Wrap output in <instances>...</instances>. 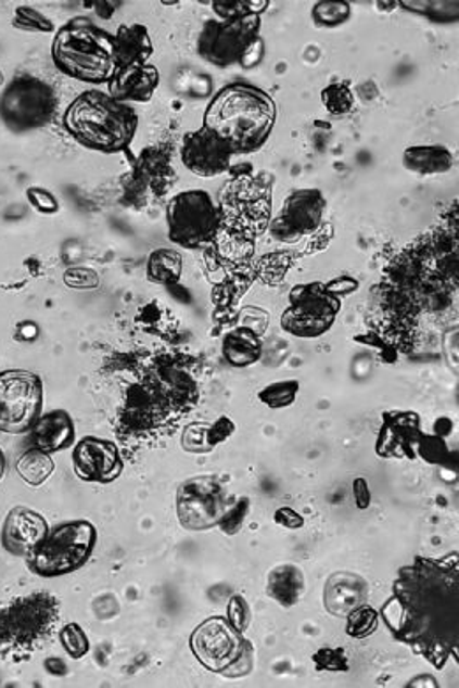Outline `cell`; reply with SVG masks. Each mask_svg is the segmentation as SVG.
Returning <instances> with one entry per match:
<instances>
[{
  "label": "cell",
  "mask_w": 459,
  "mask_h": 688,
  "mask_svg": "<svg viewBox=\"0 0 459 688\" xmlns=\"http://www.w3.org/2000/svg\"><path fill=\"white\" fill-rule=\"evenodd\" d=\"M278 106L260 87L235 81L228 84L208 101L204 128L218 135L233 154H252L266 145L275 131Z\"/></svg>",
  "instance_id": "6da1fadb"
},
{
  "label": "cell",
  "mask_w": 459,
  "mask_h": 688,
  "mask_svg": "<svg viewBox=\"0 0 459 688\" xmlns=\"http://www.w3.org/2000/svg\"><path fill=\"white\" fill-rule=\"evenodd\" d=\"M354 493H356L359 509H366V507L370 505V490H368V486H366L365 479H357L356 486H354Z\"/></svg>",
  "instance_id": "f35d334b"
},
{
  "label": "cell",
  "mask_w": 459,
  "mask_h": 688,
  "mask_svg": "<svg viewBox=\"0 0 459 688\" xmlns=\"http://www.w3.org/2000/svg\"><path fill=\"white\" fill-rule=\"evenodd\" d=\"M5 470V458L4 453H2V448H0V481H2V476H4Z\"/></svg>",
  "instance_id": "ab89813d"
},
{
  "label": "cell",
  "mask_w": 459,
  "mask_h": 688,
  "mask_svg": "<svg viewBox=\"0 0 459 688\" xmlns=\"http://www.w3.org/2000/svg\"><path fill=\"white\" fill-rule=\"evenodd\" d=\"M377 627V613L371 608H357L348 620V634L354 637H365Z\"/></svg>",
  "instance_id": "d6a6232c"
},
{
  "label": "cell",
  "mask_w": 459,
  "mask_h": 688,
  "mask_svg": "<svg viewBox=\"0 0 459 688\" xmlns=\"http://www.w3.org/2000/svg\"><path fill=\"white\" fill-rule=\"evenodd\" d=\"M13 25L16 29L25 30V33H53L55 30L52 22L33 8H18Z\"/></svg>",
  "instance_id": "1f68e13d"
},
{
  "label": "cell",
  "mask_w": 459,
  "mask_h": 688,
  "mask_svg": "<svg viewBox=\"0 0 459 688\" xmlns=\"http://www.w3.org/2000/svg\"><path fill=\"white\" fill-rule=\"evenodd\" d=\"M61 603L47 591L25 595L0 606V660L24 662L58 632Z\"/></svg>",
  "instance_id": "3957f363"
},
{
  "label": "cell",
  "mask_w": 459,
  "mask_h": 688,
  "mask_svg": "<svg viewBox=\"0 0 459 688\" xmlns=\"http://www.w3.org/2000/svg\"><path fill=\"white\" fill-rule=\"evenodd\" d=\"M191 650L207 670L221 671L239 659L241 642L225 620L214 617L194 630Z\"/></svg>",
  "instance_id": "5bb4252c"
},
{
  "label": "cell",
  "mask_w": 459,
  "mask_h": 688,
  "mask_svg": "<svg viewBox=\"0 0 459 688\" xmlns=\"http://www.w3.org/2000/svg\"><path fill=\"white\" fill-rule=\"evenodd\" d=\"M233 430H235V425H233L232 420L221 417L208 431V444H219L222 439H227L233 433Z\"/></svg>",
  "instance_id": "8d00e7d4"
},
{
  "label": "cell",
  "mask_w": 459,
  "mask_h": 688,
  "mask_svg": "<svg viewBox=\"0 0 459 688\" xmlns=\"http://www.w3.org/2000/svg\"><path fill=\"white\" fill-rule=\"evenodd\" d=\"M326 211L327 200L320 189H297L270 222V235L289 244L301 241L322 227Z\"/></svg>",
  "instance_id": "8fae6325"
},
{
  "label": "cell",
  "mask_w": 459,
  "mask_h": 688,
  "mask_svg": "<svg viewBox=\"0 0 459 688\" xmlns=\"http://www.w3.org/2000/svg\"><path fill=\"white\" fill-rule=\"evenodd\" d=\"M43 406V383L27 371L0 374V431L25 433L33 430Z\"/></svg>",
  "instance_id": "9c48e42d"
},
{
  "label": "cell",
  "mask_w": 459,
  "mask_h": 688,
  "mask_svg": "<svg viewBox=\"0 0 459 688\" xmlns=\"http://www.w3.org/2000/svg\"><path fill=\"white\" fill-rule=\"evenodd\" d=\"M315 24L320 27H337L345 24L352 16V5L348 2H336V0H326L318 2L311 10Z\"/></svg>",
  "instance_id": "4316f807"
},
{
  "label": "cell",
  "mask_w": 459,
  "mask_h": 688,
  "mask_svg": "<svg viewBox=\"0 0 459 688\" xmlns=\"http://www.w3.org/2000/svg\"><path fill=\"white\" fill-rule=\"evenodd\" d=\"M182 273V256L177 251L160 250L152 253L148 264V276L152 283H177Z\"/></svg>",
  "instance_id": "d4e9b609"
},
{
  "label": "cell",
  "mask_w": 459,
  "mask_h": 688,
  "mask_svg": "<svg viewBox=\"0 0 459 688\" xmlns=\"http://www.w3.org/2000/svg\"><path fill=\"white\" fill-rule=\"evenodd\" d=\"M222 355L228 362L238 368H246L258 362L262 357V343L252 329H235L222 341Z\"/></svg>",
  "instance_id": "603a6c76"
},
{
  "label": "cell",
  "mask_w": 459,
  "mask_h": 688,
  "mask_svg": "<svg viewBox=\"0 0 459 688\" xmlns=\"http://www.w3.org/2000/svg\"><path fill=\"white\" fill-rule=\"evenodd\" d=\"M73 438H75V425L66 411H50L47 416L39 417L33 425L34 448H39L43 453H58L62 448L69 447Z\"/></svg>",
  "instance_id": "d6986e66"
},
{
  "label": "cell",
  "mask_w": 459,
  "mask_h": 688,
  "mask_svg": "<svg viewBox=\"0 0 459 688\" xmlns=\"http://www.w3.org/2000/svg\"><path fill=\"white\" fill-rule=\"evenodd\" d=\"M403 166L421 177L447 174L455 166V154L445 145H413L403 152Z\"/></svg>",
  "instance_id": "44dd1931"
},
{
  "label": "cell",
  "mask_w": 459,
  "mask_h": 688,
  "mask_svg": "<svg viewBox=\"0 0 459 688\" xmlns=\"http://www.w3.org/2000/svg\"><path fill=\"white\" fill-rule=\"evenodd\" d=\"M366 591H368V588H366V583L360 579L359 575L336 574L331 577L329 585H327V609L332 614H336V616L350 614L365 600Z\"/></svg>",
  "instance_id": "ffe728a7"
},
{
  "label": "cell",
  "mask_w": 459,
  "mask_h": 688,
  "mask_svg": "<svg viewBox=\"0 0 459 688\" xmlns=\"http://www.w3.org/2000/svg\"><path fill=\"white\" fill-rule=\"evenodd\" d=\"M59 98L50 84L36 76H16L0 95V120L13 132H27L52 123Z\"/></svg>",
  "instance_id": "52a82bcc"
},
{
  "label": "cell",
  "mask_w": 459,
  "mask_h": 688,
  "mask_svg": "<svg viewBox=\"0 0 459 688\" xmlns=\"http://www.w3.org/2000/svg\"><path fill=\"white\" fill-rule=\"evenodd\" d=\"M166 227L174 244L199 250L218 235L221 211L204 189H188L166 205Z\"/></svg>",
  "instance_id": "8992f818"
},
{
  "label": "cell",
  "mask_w": 459,
  "mask_h": 688,
  "mask_svg": "<svg viewBox=\"0 0 459 688\" xmlns=\"http://www.w3.org/2000/svg\"><path fill=\"white\" fill-rule=\"evenodd\" d=\"M73 464L80 479L101 484H109L123 472L119 450L106 439H81L73 453Z\"/></svg>",
  "instance_id": "9a60e30c"
},
{
  "label": "cell",
  "mask_w": 459,
  "mask_h": 688,
  "mask_svg": "<svg viewBox=\"0 0 459 688\" xmlns=\"http://www.w3.org/2000/svg\"><path fill=\"white\" fill-rule=\"evenodd\" d=\"M53 470H55V464H53L52 458L39 448L27 450L16 462V472L33 487L44 484L52 476Z\"/></svg>",
  "instance_id": "cb8c5ba5"
},
{
  "label": "cell",
  "mask_w": 459,
  "mask_h": 688,
  "mask_svg": "<svg viewBox=\"0 0 459 688\" xmlns=\"http://www.w3.org/2000/svg\"><path fill=\"white\" fill-rule=\"evenodd\" d=\"M233 154L232 149L222 142L218 135L207 128L196 129L182 138L180 160L182 165L202 179H213L225 174L230 168Z\"/></svg>",
  "instance_id": "4fadbf2b"
},
{
  "label": "cell",
  "mask_w": 459,
  "mask_h": 688,
  "mask_svg": "<svg viewBox=\"0 0 459 688\" xmlns=\"http://www.w3.org/2000/svg\"><path fill=\"white\" fill-rule=\"evenodd\" d=\"M98 532L89 521H72L48 532L43 544L27 558L34 574L58 577L80 569L94 551Z\"/></svg>",
  "instance_id": "5b68a950"
},
{
  "label": "cell",
  "mask_w": 459,
  "mask_h": 688,
  "mask_svg": "<svg viewBox=\"0 0 459 688\" xmlns=\"http://www.w3.org/2000/svg\"><path fill=\"white\" fill-rule=\"evenodd\" d=\"M269 8V2L253 0H214L213 10L219 20L242 18L247 15H262Z\"/></svg>",
  "instance_id": "83f0119b"
},
{
  "label": "cell",
  "mask_w": 459,
  "mask_h": 688,
  "mask_svg": "<svg viewBox=\"0 0 459 688\" xmlns=\"http://www.w3.org/2000/svg\"><path fill=\"white\" fill-rule=\"evenodd\" d=\"M162 84L160 69L152 64L117 69L109 86V94L120 103H149Z\"/></svg>",
  "instance_id": "e0dca14e"
},
{
  "label": "cell",
  "mask_w": 459,
  "mask_h": 688,
  "mask_svg": "<svg viewBox=\"0 0 459 688\" xmlns=\"http://www.w3.org/2000/svg\"><path fill=\"white\" fill-rule=\"evenodd\" d=\"M59 72L84 84H109L115 75L114 34L76 18L58 30L52 43Z\"/></svg>",
  "instance_id": "277c9868"
},
{
  "label": "cell",
  "mask_w": 459,
  "mask_h": 688,
  "mask_svg": "<svg viewBox=\"0 0 459 688\" xmlns=\"http://www.w3.org/2000/svg\"><path fill=\"white\" fill-rule=\"evenodd\" d=\"M137 110L131 104L114 100L109 92H81L64 114V128L84 149L117 154L133 143L137 135Z\"/></svg>",
  "instance_id": "7a4b0ae2"
},
{
  "label": "cell",
  "mask_w": 459,
  "mask_h": 688,
  "mask_svg": "<svg viewBox=\"0 0 459 688\" xmlns=\"http://www.w3.org/2000/svg\"><path fill=\"white\" fill-rule=\"evenodd\" d=\"M27 199L33 203V207L41 214H53L59 211L58 199L47 189L30 188L27 191Z\"/></svg>",
  "instance_id": "d590c367"
},
{
  "label": "cell",
  "mask_w": 459,
  "mask_h": 688,
  "mask_svg": "<svg viewBox=\"0 0 459 688\" xmlns=\"http://www.w3.org/2000/svg\"><path fill=\"white\" fill-rule=\"evenodd\" d=\"M260 15L208 20L196 39V52L214 67L235 66L252 52L260 36Z\"/></svg>",
  "instance_id": "ba28073f"
},
{
  "label": "cell",
  "mask_w": 459,
  "mask_h": 688,
  "mask_svg": "<svg viewBox=\"0 0 459 688\" xmlns=\"http://www.w3.org/2000/svg\"><path fill=\"white\" fill-rule=\"evenodd\" d=\"M180 523L188 530H207L222 518L221 487L213 479L186 482L177 495Z\"/></svg>",
  "instance_id": "7c38bea8"
},
{
  "label": "cell",
  "mask_w": 459,
  "mask_h": 688,
  "mask_svg": "<svg viewBox=\"0 0 459 688\" xmlns=\"http://www.w3.org/2000/svg\"><path fill=\"white\" fill-rule=\"evenodd\" d=\"M152 55H154V44L145 25H120L114 34V58L117 69L145 66Z\"/></svg>",
  "instance_id": "ac0fdd59"
},
{
  "label": "cell",
  "mask_w": 459,
  "mask_h": 688,
  "mask_svg": "<svg viewBox=\"0 0 459 688\" xmlns=\"http://www.w3.org/2000/svg\"><path fill=\"white\" fill-rule=\"evenodd\" d=\"M247 510H250V500L247 498H241L238 504L233 505L232 509L225 510L221 521H219L222 532L228 533V535L238 533L242 523H244V519H246Z\"/></svg>",
  "instance_id": "836d02e7"
},
{
  "label": "cell",
  "mask_w": 459,
  "mask_h": 688,
  "mask_svg": "<svg viewBox=\"0 0 459 688\" xmlns=\"http://www.w3.org/2000/svg\"><path fill=\"white\" fill-rule=\"evenodd\" d=\"M276 523L281 524L283 528L289 530H297L301 528L304 524V519L294 512V510L289 509V507H283V509L278 510L275 515Z\"/></svg>",
  "instance_id": "74e56055"
},
{
  "label": "cell",
  "mask_w": 459,
  "mask_h": 688,
  "mask_svg": "<svg viewBox=\"0 0 459 688\" xmlns=\"http://www.w3.org/2000/svg\"><path fill=\"white\" fill-rule=\"evenodd\" d=\"M59 639L61 645L64 646V650L69 653L73 659H81L89 653V637H87L86 630L78 625V623H67L59 630Z\"/></svg>",
  "instance_id": "f546056e"
},
{
  "label": "cell",
  "mask_w": 459,
  "mask_h": 688,
  "mask_svg": "<svg viewBox=\"0 0 459 688\" xmlns=\"http://www.w3.org/2000/svg\"><path fill=\"white\" fill-rule=\"evenodd\" d=\"M401 5L407 10L426 15L433 22H444V20L455 22L458 18V16L450 15L452 11L458 13V2H401Z\"/></svg>",
  "instance_id": "4dcf8cb0"
},
{
  "label": "cell",
  "mask_w": 459,
  "mask_h": 688,
  "mask_svg": "<svg viewBox=\"0 0 459 688\" xmlns=\"http://www.w3.org/2000/svg\"><path fill=\"white\" fill-rule=\"evenodd\" d=\"M228 620H230V625L238 632H246L247 627H250V623H252V611H250V606H247L246 600L235 595L230 603H228Z\"/></svg>",
  "instance_id": "e575fe53"
},
{
  "label": "cell",
  "mask_w": 459,
  "mask_h": 688,
  "mask_svg": "<svg viewBox=\"0 0 459 688\" xmlns=\"http://www.w3.org/2000/svg\"><path fill=\"white\" fill-rule=\"evenodd\" d=\"M289 309L281 316V326L297 337H318L331 329L341 309L340 298L323 284L295 286L290 293Z\"/></svg>",
  "instance_id": "30bf717a"
},
{
  "label": "cell",
  "mask_w": 459,
  "mask_h": 688,
  "mask_svg": "<svg viewBox=\"0 0 459 688\" xmlns=\"http://www.w3.org/2000/svg\"><path fill=\"white\" fill-rule=\"evenodd\" d=\"M304 589V575L301 569L295 565L278 566L275 571L270 572L269 579H267V594L270 595V599H275L276 602L281 603L284 608H292L301 599Z\"/></svg>",
  "instance_id": "7402d4cb"
},
{
  "label": "cell",
  "mask_w": 459,
  "mask_h": 688,
  "mask_svg": "<svg viewBox=\"0 0 459 688\" xmlns=\"http://www.w3.org/2000/svg\"><path fill=\"white\" fill-rule=\"evenodd\" d=\"M48 535L43 515L27 507L11 510L2 528V546L15 557L29 558Z\"/></svg>",
  "instance_id": "2e32d148"
},
{
  "label": "cell",
  "mask_w": 459,
  "mask_h": 688,
  "mask_svg": "<svg viewBox=\"0 0 459 688\" xmlns=\"http://www.w3.org/2000/svg\"><path fill=\"white\" fill-rule=\"evenodd\" d=\"M322 103L332 115L350 114L356 106V98L348 84H331L322 90Z\"/></svg>",
  "instance_id": "484cf974"
},
{
  "label": "cell",
  "mask_w": 459,
  "mask_h": 688,
  "mask_svg": "<svg viewBox=\"0 0 459 688\" xmlns=\"http://www.w3.org/2000/svg\"><path fill=\"white\" fill-rule=\"evenodd\" d=\"M297 394V380H284V382H276L267 385V387L258 394V399H260L264 405L270 406V408H283V406L292 405Z\"/></svg>",
  "instance_id": "f1b7e54d"
}]
</instances>
